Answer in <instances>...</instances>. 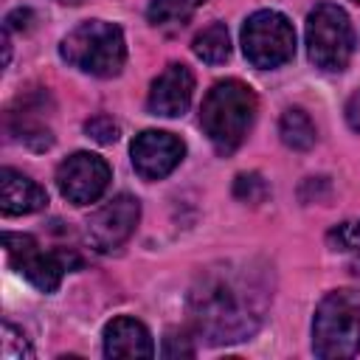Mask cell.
<instances>
[{
    "instance_id": "5bb4252c",
    "label": "cell",
    "mask_w": 360,
    "mask_h": 360,
    "mask_svg": "<svg viewBox=\"0 0 360 360\" xmlns=\"http://www.w3.org/2000/svg\"><path fill=\"white\" fill-rule=\"evenodd\" d=\"M278 135L290 149H298V152H307L315 146V124L298 107L284 110V115L278 121Z\"/></svg>"
},
{
    "instance_id": "44dd1931",
    "label": "cell",
    "mask_w": 360,
    "mask_h": 360,
    "mask_svg": "<svg viewBox=\"0 0 360 360\" xmlns=\"http://www.w3.org/2000/svg\"><path fill=\"white\" fill-rule=\"evenodd\" d=\"M191 354H194V346L188 343V338L180 335L177 340V335H169L163 340V357H191Z\"/></svg>"
},
{
    "instance_id": "7a4b0ae2",
    "label": "cell",
    "mask_w": 360,
    "mask_h": 360,
    "mask_svg": "<svg viewBox=\"0 0 360 360\" xmlns=\"http://www.w3.org/2000/svg\"><path fill=\"white\" fill-rule=\"evenodd\" d=\"M253 118H256V93L239 79L217 82L205 93L200 107V127L219 155H231L239 149Z\"/></svg>"
},
{
    "instance_id": "9c48e42d",
    "label": "cell",
    "mask_w": 360,
    "mask_h": 360,
    "mask_svg": "<svg viewBox=\"0 0 360 360\" xmlns=\"http://www.w3.org/2000/svg\"><path fill=\"white\" fill-rule=\"evenodd\" d=\"M132 166L143 180H160L169 172H174V166L183 160L186 146L177 135L172 132H160V129H143L141 135H135L132 146Z\"/></svg>"
},
{
    "instance_id": "52a82bcc",
    "label": "cell",
    "mask_w": 360,
    "mask_h": 360,
    "mask_svg": "<svg viewBox=\"0 0 360 360\" xmlns=\"http://www.w3.org/2000/svg\"><path fill=\"white\" fill-rule=\"evenodd\" d=\"M3 248L8 253V262L17 273H22L37 290L42 292H53L62 281V273L76 267L79 259L73 253H65V250H53V253H45L34 236L28 233H3Z\"/></svg>"
},
{
    "instance_id": "cb8c5ba5",
    "label": "cell",
    "mask_w": 360,
    "mask_h": 360,
    "mask_svg": "<svg viewBox=\"0 0 360 360\" xmlns=\"http://www.w3.org/2000/svg\"><path fill=\"white\" fill-rule=\"evenodd\" d=\"M352 273H354V276H360V259H357V262H352Z\"/></svg>"
},
{
    "instance_id": "8fae6325",
    "label": "cell",
    "mask_w": 360,
    "mask_h": 360,
    "mask_svg": "<svg viewBox=\"0 0 360 360\" xmlns=\"http://www.w3.org/2000/svg\"><path fill=\"white\" fill-rule=\"evenodd\" d=\"M191 96H194V73L174 62L169 65L155 82H152V90H149V112L152 115H163V118H174V115H183L191 104Z\"/></svg>"
},
{
    "instance_id": "484cf974",
    "label": "cell",
    "mask_w": 360,
    "mask_h": 360,
    "mask_svg": "<svg viewBox=\"0 0 360 360\" xmlns=\"http://www.w3.org/2000/svg\"><path fill=\"white\" fill-rule=\"evenodd\" d=\"M352 3H357V6H360V0H352Z\"/></svg>"
},
{
    "instance_id": "ffe728a7",
    "label": "cell",
    "mask_w": 360,
    "mask_h": 360,
    "mask_svg": "<svg viewBox=\"0 0 360 360\" xmlns=\"http://www.w3.org/2000/svg\"><path fill=\"white\" fill-rule=\"evenodd\" d=\"M84 132L87 138H93L96 143H115L118 135H121V127L118 121H112V115H93L87 124H84Z\"/></svg>"
},
{
    "instance_id": "4fadbf2b",
    "label": "cell",
    "mask_w": 360,
    "mask_h": 360,
    "mask_svg": "<svg viewBox=\"0 0 360 360\" xmlns=\"http://www.w3.org/2000/svg\"><path fill=\"white\" fill-rule=\"evenodd\" d=\"M104 354L107 357H152L155 343L141 321L121 315L104 326Z\"/></svg>"
},
{
    "instance_id": "ba28073f",
    "label": "cell",
    "mask_w": 360,
    "mask_h": 360,
    "mask_svg": "<svg viewBox=\"0 0 360 360\" xmlns=\"http://www.w3.org/2000/svg\"><path fill=\"white\" fill-rule=\"evenodd\" d=\"M56 186L73 205L96 202L110 186V166L93 152H76L56 169Z\"/></svg>"
},
{
    "instance_id": "7402d4cb",
    "label": "cell",
    "mask_w": 360,
    "mask_h": 360,
    "mask_svg": "<svg viewBox=\"0 0 360 360\" xmlns=\"http://www.w3.org/2000/svg\"><path fill=\"white\" fill-rule=\"evenodd\" d=\"M34 22V11L31 8H14L8 17H6V28L8 31H28Z\"/></svg>"
},
{
    "instance_id": "d6986e66",
    "label": "cell",
    "mask_w": 360,
    "mask_h": 360,
    "mask_svg": "<svg viewBox=\"0 0 360 360\" xmlns=\"http://www.w3.org/2000/svg\"><path fill=\"white\" fill-rule=\"evenodd\" d=\"M233 194L242 200V202H262L267 197V183L262 174L250 172V174H239L236 183H233Z\"/></svg>"
},
{
    "instance_id": "277c9868",
    "label": "cell",
    "mask_w": 360,
    "mask_h": 360,
    "mask_svg": "<svg viewBox=\"0 0 360 360\" xmlns=\"http://www.w3.org/2000/svg\"><path fill=\"white\" fill-rule=\"evenodd\" d=\"M68 65L90 76H115L127 59V42L118 25L104 20H87L76 25L59 45Z\"/></svg>"
},
{
    "instance_id": "5b68a950",
    "label": "cell",
    "mask_w": 360,
    "mask_h": 360,
    "mask_svg": "<svg viewBox=\"0 0 360 360\" xmlns=\"http://www.w3.org/2000/svg\"><path fill=\"white\" fill-rule=\"evenodd\" d=\"M354 51V31L346 11L335 3H321L307 17V53L321 70H343Z\"/></svg>"
},
{
    "instance_id": "6da1fadb",
    "label": "cell",
    "mask_w": 360,
    "mask_h": 360,
    "mask_svg": "<svg viewBox=\"0 0 360 360\" xmlns=\"http://www.w3.org/2000/svg\"><path fill=\"white\" fill-rule=\"evenodd\" d=\"M270 304V287L248 264H219L205 270L188 292L194 329L214 346L248 340Z\"/></svg>"
},
{
    "instance_id": "3957f363",
    "label": "cell",
    "mask_w": 360,
    "mask_h": 360,
    "mask_svg": "<svg viewBox=\"0 0 360 360\" xmlns=\"http://www.w3.org/2000/svg\"><path fill=\"white\" fill-rule=\"evenodd\" d=\"M312 352L326 360L354 357L360 352V290H335L318 304Z\"/></svg>"
},
{
    "instance_id": "2e32d148",
    "label": "cell",
    "mask_w": 360,
    "mask_h": 360,
    "mask_svg": "<svg viewBox=\"0 0 360 360\" xmlns=\"http://www.w3.org/2000/svg\"><path fill=\"white\" fill-rule=\"evenodd\" d=\"M202 3L205 0H152L146 8V17L158 28H177V25H186Z\"/></svg>"
},
{
    "instance_id": "d4e9b609",
    "label": "cell",
    "mask_w": 360,
    "mask_h": 360,
    "mask_svg": "<svg viewBox=\"0 0 360 360\" xmlns=\"http://www.w3.org/2000/svg\"><path fill=\"white\" fill-rule=\"evenodd\" d=\"M59 3H82V0H59Z\"/></svg>"
},
{
    "instance_id": "9a60e30c",
    "label": "cell",
    "mask_w": 360,
    "mask_h": 360,
    "mask_svg": "<svg viewBox=\"0 0 360 360\" xmlns=\"http://www.w3.org/2000/svg\"><path fill=\"white\" fill-rule=\"evenodd\" d=\"M194 53L197 59H202L205 65H219L231 56V37H228V28L225 22H211L208 28H202L197 37H194Z\"/></svg>"
},
{
    "instance_id": "603a6c76",
    "label": "cell",
    "mask_w": 360,
    "mask_h": 360,
    "mask_svg": "<svg viewBox=\"0 0 360 360\" xmlns=\"http://www.w3.org/2000/svg\"><path fill=\"white\" fill-rule=\"evenodd\" d=\"M346 121L354 132H360V90H354L352 98L346 101Z\"/></svg>"
},
{
    "instance_id": "e0dca14e",
    "label": "cell",
    "mask_w": 360,
    "mask_h": 360,
    "mask_svg": "<svg viewBox=\"0 0 360 360\" xmlns=\"http://www.w3.org/2000/svg\"><path fill=\"white\" fill-rule=\"evenodd\" d=\"M31 357H34V349L28 338L17 326L3 323V360H31Z\"/></svg>"
},
{
    "instance_id": "8992f818",
    "label": "cell",
    "mask_w": 360,
    "mask_h": 360,
    "mask_svg": "<svg viewBox=\"0 0 360 360\" xmlns=\"http://www.w3.org/2000/svg\"><path fill=\"white\" fill-rule=\"evenodd\" d=\"M242 51L253 68H278L295 53V31L292 22L273 8L256 11L242 25Z\"/></svg>"
},
{
    "instance_id": "ac0fdd59",
    "label": "cell",
    "mask_w": 360,
    "mask_h": 360,
    "mask_svg": "<svg viewBox=\"0 0 360 360\" xmlns=\"http://www.w3.org/2000/svg\"><path fill=\"white\" fill-rule=\"evenodd\" d=\"M326 245L332 250H354V248H360V219H349V222L335 225L326 233Z\"/></svg>"
},
{
    "instance_id": "30bf717a",
    "label": "cell",
    "mask_w": 360,
    "mask_h": 360,
    "mask_svg": "<svg viewBox=\"0 0 360 360\" xmlns=\"http://www.w3.org/2000/svg\"><path fill=\"white\" fill-rule=\"evenodd\" d=\"M138 217L141 202L132 194H118L87 219V236L98 250H112L132 236Z\"/></svg>"
},
{
    "instance_id": "7c38bea8",
    "label": "cell",
    "mask_w": 360,
    "mask_h": 360,
    "mask_svg": "<svg viewBox=\"0 0 360 360\" xmlns=\"http://www.w3.org/2000/svg\"><path fill=\"white\" fill-rule=\"evenodd\" d=\"M48 205V194L39 183L25 177L17 169H3L0 172V211L6 217H22L42 211Z\"/></svg>"
}]
</instances>
